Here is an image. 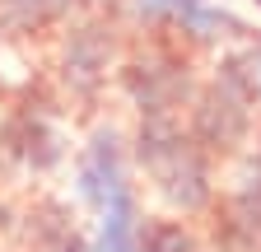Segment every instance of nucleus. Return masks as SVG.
Instances as JSON below:
<instances>
[{"label": "nucleus", "mask_w": 261, "mask_h": 252, "mask_svg": "<svg viewBox=\"0 0 261 252\" xmlns=\"http://www.w3.org/2000/svg\"><path fill=\"white\" fill-rule=\"evenodd\" d=\"M140 224L145 210L140 201H121L93 215V234H89V252H140Z\"/></svg>", "instance_id": "5"}, {"label": "nucleus", "mask_w": 261, "mask_h": 252, "mask_svg": "<svg viewBox=\"0 0 261 252\" xmlns=\"http://www.w3.org/2000/svg\"><path fill=\"white\" fill-rule=\"evenodd\" d=\"M136 168L168 215L205 219L219 201V164L215 154L182 131L177 117H145L136 131Z\"/></svg>", "instance_id": "1"}, {"label": "nucleus", "mask_w": 261, "mask_h": 252, "mask_svg": "<svg viewBox=\"0 0 261 252\" xmlns=\"http://www.w3.org/2000/svg\"><path fill=\"white\" fill-rule=\"evenodd\" d=\"M187 131L201 140L215 159H233L252 145V112H247V98L233 89V84H219V89H205L191 108V126Z\"/></svg>", "instance_id": "3"}, {"label": "nucleus", "mask_w": 261, "mask_h": 252, "mask_svg": "<svg viewBox=\"0 0 261 252\" xmlns=\"http://www.w3.org/2000/svg\"><path fill=\"white\" fill-rule=\"evenodd\" d=\"M140 252H210L205 229L187 215H145L140 224Z\"/></svg>", "instance_id": "6"}, {"label": "nucleus", "mask_w": 261, "mask_h": 252, "mask_svg": "<svg viewBox=\"0 0 261 252\" xmlns=\"http://www.w3.org/2000/svg\"><path fill=\"white\" fill-rule=\"evenodd\" d=\"M75 196L93 215L108 210V206H121V201H140L136 168H130V154H126V145H121L117 131H98L84 145L80 164H75Z\"/></svg>", "instance_id": "2"}, {"label": "nucleus", "mask_w": 261, "mask_h": 252, "mask_svg": "<svg viewBox=\"0 0 261 252\" xmlns=\"http://www.w3.org/2000/svg\"><path fill=\"white\" fill-rule=\"evenodd\" d=\"M159 5H168V10H182V5H191V0H159Z\"/></svg>", "instance_id": "7"}, {"label": "nucleus", "mask_w": 261, "mask_h": 252, "mask_svg": "<svg viewBox=\"0 0 261 252\" xmlns=\"http://www.w3.org/2000/svg\"><path fill=\"white\" fill-rule=\"evenodd\" d=\"M23 252H89V234L61 201H42L23 215Z\"/></svg>", "instance_id": "4"}]
</instances>
